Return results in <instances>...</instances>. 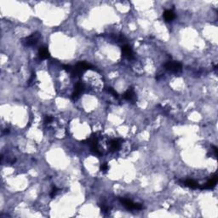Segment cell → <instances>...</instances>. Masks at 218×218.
Returning <instances> with one entry per match:
<instances>
[{
	"label": "cell",
	"mask_w": 218,
	"mask_h": 218,
	"mask_svg": "<svg viewBox=\"0 0 218 218\" xmlns=\"http://www.w3.org/2000/svg\"><path fill=\"white\" fill-rule=\"evenodd\" d=\"M121 50H122L123 56H124L125 58H127V59H132V58H133L134 54H133V50H132L131 46H129V45H124L122 49H121Z\"/></svg>",
	"instance_id": "8992f818"
},
{
	"label": "cell",
	"mask_w": 218,
	"mask_h": 218,
	"mask_svg": "<svg viewBox=\"0 0 218 218\" xmlns=\"http://www.w3.org/2000/svg\"><path fill=\"white\" fill-rule=\"evenodd\" d=\"M58 191H60L59 189H58L56 187H54L52 188L51 192H50V197H52V198H53V197H55V196L56 195V194L58 193Z\"/></svg>",
	"instance_id": "7c38bea8"
},
{
	"label": "cell",
	"mask_w": 218,
	"mask_h": 218,
	"mask_svg": "<svg viewBox=\"0 0 218 218\" xmlns=\"http://www.w3.org/2000/svg\"><path fill=\"white\" fill-rule=\"evenodd\" d=\"M102 210L103 212H107V211H109V207L102 205Z\"/></svg>",
	"instance_id": "2e32d148"
},
{
	"label": "cell",
	"mask_w": 218,
	"mask_h": 218,
	"mask_svg": "<svg viewBox=\"0 0 218 218\" xmlns=\"http://www.w3.org/2000/svg\"><path fill=\"white\" fill-rule=\"evenodd\" d=\"M83 90H84V84L82 82L79 81V82H78V83H76L75 87H74V92L72 95V100L76 101V100L79 99L80 94L83 91Z\"/></svg>",
	"instance_id": "277c9868"
},
{
	"label": "cell",
	"mask_w": 218,
	"mask_h": 218,
	"mask_svg": "<svg viewBox=\"0 0 218 218\" xmlns=\"http://www.w3.org/2000/svg\"><path fill=\"white\" fill-rule=\"evenodd\" d=\"M164 68H165V70L175 73H178L183 70V66L182 64L178 61H170L164 65Z\"/></svg>",
	"instance_id": "6da1fadb"
},
{
	"label": "cell",
	"mask_w": 218,
	"mask_h": 218,
	"mask_svg": "<svg viewBox=\"0 0 218 218\" xmlns=\"http://www.w3.org/2000/svg\"><path fill=\"white\" fill-rule=\"evenodd\" d=\"M52 120H53V118H52V117H50V116H46V117L44 118V123L50 124Z\"/></svg>",
	"instance_id": "5bb4252c"
},
{
	"label": "cell",
	"mask_w": 218,
	"mask_h": 218,
	"mask_svg": "<svg viewBox=\"0 0 218 218\" xmlns=\"http://www.w3.org/2000/svg\"><path fill=\"white\" fill-rule=\"evenodd\" d=\"M109 146H110V149L112 151H116L118 150L120 146V142H119V140H112L110 143H109Z\"/></svg>",
	"instance_id": "8fae6325"
},
{
	"label": "cell",
	"mask_w": 218,
	"mask_h": 218,
	"mask_svg": "<svg viewBox=\"0 0 218 218\" xmlns=\"http://www.w3.org/2000/svg\"><path fill=\"white\" fill-rule=\"evenodd\" d=\"M163 17H164V19L166 21H171V20H173L176 18V15H175V13L172 10L167 9V10L164 12Z\"/></svg>",
	"instance_id": "30bf717a"
},
{
	"label": "cell",
	"mask_w": 218,
	"mask_h": 218,
	"mask_svg": "<svg viewBox=\"0 0 218 218\" xmlns=\"http://www.w3.org/2000/svg\"><path fill=\"white\" fill-rule=\"evenodd\" d=\"M39 56L40 59L42 60L47 59V58L50 57V52L48 50L47 47L42 46V47L39 48Z\"/></svg>",
	"instance_id": "9c48e42d"
},
{
	"label": "cell",
	"mask_w": 218,
	"mask_h": 218,
	"mask_svg": "<svg viewBox=\"0 0 218 218\" xmlns=\"http://www.w3.org/2000/svg\"><path fill=\"white\" fill-rule=\"evenodd\" d=\"M108 91L110 92L111 94H113V96H115V97H119V95H118V93L115 91L113 90V88H111V87L108 88Z\"/></svg>",
	"instance_id": "4fadbf2b"
},
{
	"label": "cell",
	"mask_w": 218,
	"mask_h": 218,
	"mask_svg": "<svg viewBox=\"0 0 218 218\" xmlns=\"http://www.w3.org/2000/svg\"><path fill=\"white\" fill-rule=\"evenodd\" d=\"M40 37L41 36H40L39 32H34V33H32V35L27 37L25 39L24 42H25L26 45H28V46H33V45H35L39 42Z\"/></svg>",
	"instance_id": "3957f363"
},
{
	"label": "cell",
	"mask_w": 218,
	"mask_h": 218,
	"mask_svg": "<svg viewBox=\"0 0 218 218\" xmlns=\"http://www.w3.org/2000/svg\"><path fill=\"white\" fill-rule=\"evenodd\" d=\"M124 98L127 101H131V102H134L135 100V95L134 90L132 88H130L124 94Z\"/></svg>",
	"instance_id": "ba28073f"
},
{
	"label": "cell",
	"mask_w": 218,
	"mask_h": 218,
	"mask_svg": "<svg viewBox=\"0 0 218 218\" xmlns=\"http://www.w3.org/2000/svg\"><path fill=\"white\" fill-rule=\"evenodd\" d=\"M180 183H182L183 184V186L187 187H190V188H193V189H196V188H198L199 187V185L198 183L193 180V179H187V180H185V181H180Z\"/></svg>",
	"instance_id": "52a82bcc"
},
{
	"label": "cell",
	"mask_w": 218,
	"mask_h": 218,
	"mask_svg": "<svg viewBox=\"0 0 218 218\" xmlns=\"http://www.w3.org/2000/svg\"><path fill=\"white\" fill-rule=\"evenodd\" d=\"M217 176L215 175L213 177H211V178L207 182V183H205V184L203 185V186H199L198 188H200V189H211V188H213V187L216 186V184L217 183Z\"/></svg>",
	"instance_id": "5b68a950"
},
{
	"label": "cell",
	"mask_w": 218,
	"mask_h": 218,
	"mask_svg": "<svg viewBox=\"0 0 218 218\" xmlns=\"http://www.w3.org/2000/svg\"><path fill=\"white\" fill-rule=\"evenodd\" d=\"M120 202L122 203L124 206L127 208L128 210H142V205L141 204L133 203L131 200L127 198H120Z\"/></svg>",
	"instance_id": "7a4b0ae2"
},
{
	"label": "cell",
	"mask_w": 218,
	"mask_h": 218,
	"mask_svg": "<svg viewBox=\"0 0 218 218\" xmlns=\"http://www.w3.org/2000/svg\"><path fill=\"white\" fill-rule=\"evenodd\" d=\"M108 170V165L107 164H103L102 166H101V171H107Z\"/></svg>",
	"instance_id": "9a60e30c"
},
{
	"label": "cell",
	"mask_w": 218,
	"mask_h": 218,
	"mask_svg": "<svg viewBox=\"0 0 218 218\" xmlns=\"http://www.w3.org/2000/svg\"><path fill=\"white\" fill-rule=\"evenodd\" d=\"M213 151H214V153H215V156H216V157H217V153H218V149H217V147H216V146H213Z\"/></svg>",
	"instance_id": "e0dca14e"
}]
</instances>
